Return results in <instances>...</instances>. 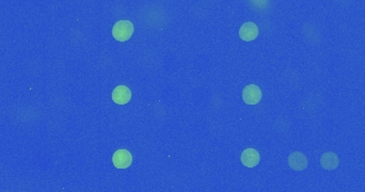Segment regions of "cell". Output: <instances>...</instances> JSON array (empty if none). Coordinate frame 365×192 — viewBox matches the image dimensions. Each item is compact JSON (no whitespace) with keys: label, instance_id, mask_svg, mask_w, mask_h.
Instances as JSON below:
<instances>
[{"label":"cell","instance_id":"1","mask_svg":"<svg viewBox=\"0 0 365 192\" xmlns=\"http://www.w3.org/2000/svg\"><path fill=\"white\" fill-rule=\"evenodd\" d=\"M133 33V25L130 21H119L112 28V35L119 42L130 40Z\"/></svg>","mask_w":365,"mask_h":192},{"label":"cell","instance_id":"2","mask_svg":"<svg viewBox=\"0 0 365 192\" xmlns=\"http://www.w3.org/2000/svg\"><path fill=\"white\" fill-rule=\"evenodd\" d=\"M242 99L248 105H256L262 99L261 89L255 85H249L242 90Z\"/></svg>","mask_w":365,"mask_h":192},{"label":"cell","instance_id":"3","mask_svg":"<svg viewBox=\"0 0 365 192\" xmlns=\"http://www.w3.org/2000/svg\"><path fill=\"white\" fill-rule=\"evenodd\" d=\"M112 162L115 168L127 169L133 162V156L127 150H118L113 154Z\"/></svg>","mask_w":365,"mask_h":192},{"label":"cell","instance_id":"4","mask_svg":"<svg viewBox=\"0 0 365 192\" xmlns=\"http://www.w3.org/2000/svg\"><path fill=\"white\" fill-rule=\"evenodd\" d=\"M259 35V28L254 23L248 22L243 24L239 29V36L241 40L246 42H251L255 40Z\"/></svg>","mask_w":365,"mask_h":192},{"label":"cell","instance_id":"5","mask_svg":"<svg viewBox=\"0 0 365 192\" xmlns=\"http://www.w3.org/2000/svg\"><path fill=\"white\" fill-rule=\"evenodd\" d=\"M132 99V91L126 86H118L112 92V100L118 105H125Z\"/></svg>","mask_w":365,"mask_h":192},{"label":"cell","instance_id":"6","mask_svg":"<svg viewBox=\"0 0 365 192\" xmlns=\"http://www.w3.org/2000/svg\"><path fill=\"white\" fill-rule=\"evenodd\" d=\"M240 160L242 164L247 168H254L260 163V153L254 149H247L242 152Z\"/></svg>","mask_w":365,"mask_h":192},{"label":"cell","instance_id":"7","mask_svg":"<svg viewBox=\"0 0 365 192\" xmlns=\"http://www.w3.org/2000/svg\"><path fill=\"white\" fill-rule=\"evenodd\" d=\"M288 164L294 171H303L307 166V159L304 154L294 152L288 157Z\"/></svg>","mask_w":365,"mask_h":192},{"label":"cell","instance_id":"8","mask_svg":"<svg viewBox=\"0 0 365 192\" xmlns=\"http://www.w3.org/2000/svg\"><path fill=\"white\" fill-rule=\"evenodd\" d=\"M339 161H338V157L335 155L334 153L331 152H327L322 156V159H320V164L324 169L326 170H334L337 168Z\"/></svg>","mask_w":365,"mask_h":192}]
</instances>
